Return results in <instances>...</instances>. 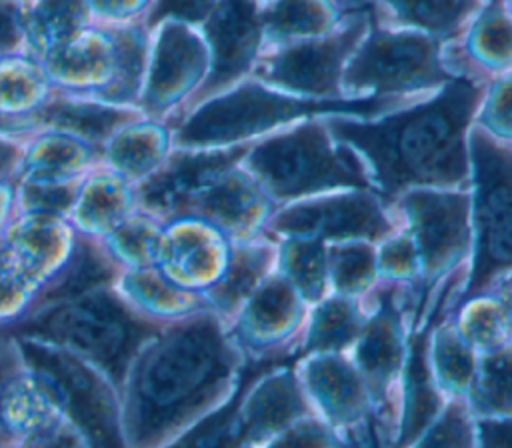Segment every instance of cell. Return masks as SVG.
I'll list each match as a JSON object with an SVG mask.
<instances>
[{
    "label": "cell",
    "mask_w": 512,
    "mask_h": 448,
    "mask_svg": "<svg viewBox=\"0 0 512 448\" xmlns=\"http://www.w3.org/2000/svg\"><path fill=\"white\" fill-rule=\"evenodd\" d=\"M476 180V256L460 304L512 268V152L482 130L470 138Z\"/></svg>",
    "instance_id": "cell-6"
},
{
    "label": "cell",
    "mask_w": 512,
    "mask_h": 448,
    "mask_svg": "<svg viewBox=\"0 0 512 448\" xmlns=\"http://www.w3.org/2000/svg\"><path fill=\"white\" fill-rule=\"evenodd\" d=\"M284 268L306 298H318L324 286L326 258L318 240H294L284 246Z\"/></svg>",
    "instance_id": "cell-32"
},
{
    "label": "cell",
    "mask_w": 512,
    "mask_h": 448,
    "mask_svg": "<svg viewBox=\"0 0 512 448\" xmlns=\"http://www.w3.org/2000/svg\"><path fill=\"white\" fill-rule=\"evenodd\" d=\"M154 0H86L92 24L124 26L144 22Z\"/></svg>",
    "instance_id": "cell-38"
},
{
    "label": "cell",
    "mask_w": 512,
    "mask_h": 448,
    "mask_svg": "<svg viewBox=\"0 0 512 448\" xmlns=\"http://www.w3.org/2000/svg\"><path fill=\"white\" fill-rule=\"evenodd\" d=\"M298 318L296 296L292 288L282 280H270L260 288L252 300L246 320L256 332H282L290 328Z\"/></svg>",
    "instance_id": "cell-28"
},
{
    "label": "cell",
    "mask_w": 512,
    "mask_h": 448,
    "mask_svg": "<svg viewBox=\"0 0 512 448\" xmlns=\"http://www.w3.org/2000/svg\"><path fill=\"white\" fill-rule=\"evenodd\" d=\"M54 92L40 60L30 54L0 58V134L26 138L36 132L38 114Z\"/></svg>",
    "instance_id": "cell-14"
},
{
    "label": "cell",
    "mask_w": 512,
    "mask_h": 448,
    "mask_svg": "<svg viewBox=\"0 0 512 448\" xmlns=\"http://www.w3.org/2000/svg\"><path fill=\"white\" fill-rule=\"evenodd\" d=\"M218 0H154L144 18L150 30L162 20H180L186 24H202Z\"/></svg>",
    "instance_id": "cell-39"
},
{
    "label": "cell",
    "mask_w": 512,
    "mask_h": 448,
    "mask_svg": "<svg viewBox=\"0 0 512 448\" xmlns=\"http://www.w3.org/2000/svg\"><path fill=\"white\" fill-rule=\"evenodd\" d=\"M398 98L372 96L362 100H296L244 84L226 96H212L188 106L172 126V144L182 150L224 146L300 116L344 112L378 114L396 106Z\"/></svg>",
    "instance_id": "cell-3"
},
{
    "label": "cell",
    "mask_w": 512,
    "mask_h": 448,
    "mask_svg": "<svg viewBox=\"0 0 512 448\" xmlns=\"http://www.w3.org/2000/svg\"><path fill=\"white\" fill-rule=\"evenodd\" d=\"M188 208H196L200 216L218 228L238 232L252 226L260 208H264V200L254 184L242 174L226 172L200 192Z\"/></svg>",
    "instance_id": "cell-21"
},
{
    "label": "cell",
    "mask_w": 512,
    "mask_h": 448,
    "mask_svg": "<svg viewBox=\"0 0 512 448\" xmlns=\"http://www.w3.org/2000/svg\"><path fill=\"white\" fill-rule=\"evenodd\" d=\"M102 148L70 134L36 130L24 138L22 178L68 180L80 178L100 166Z\"/></svg>",
    "instance_id": "cell-19"
},
{
    "label": "cell",
    "mask_w": 512,
    "mask_h": 448,
    "mask_svg": "<svg viewBox=\"0 0 512 448\" xmlns=\"http://www.w3.org/2000/svg\"><path fill=\"white\" fill-rule=\"evenodd\" d=\"M138 108L144 116L168 122L190 104L208 76L210 54L194 24L162 20L150 30Z\"/></svg>",
    "instance_id": "cell-7"
},
{
    "label": "cell",
    "mask_w": 512,
    "mask_h": 448,
    "mask_svg": "<svg viewBox=\"0 0 512 448\" xmlns=\"http://www.w3.org/2000/svg\"><path fill=\"white\" fill-rule=\"evenodd\" d=\"M248 150V144L202 152L180 148L136 188L140 210L154 218L184 212L200 192L230 172Z\"/></svg>",
    "instance_id": "cell-9"
},
{
    "label": "cell",
    "mask_w": 512,
    "mask_h": 448,
    "mask_svg": "<svg viewBox=\"0 0 512 448\" xmlns=\"http://www.w3.org/2000/svg\"><path fill=\"white\" fill-rule=\"evenodd\" d=\"M478 412H512V350H500L484 358L480 380L474 388Z\"/></svg>",
    "instance_id": "cell-30"
},
{
    "label": "cell",
    "mask_w": 512,
    "mask_h": 448,
    "mask_svg": "<svg viewBox=\"0 0 512 448\" xmlns=\"http://www.w3.org/2000/svg\"><path fill=\"white\" fill-rule=\"evenodd\" d=\"M12 208L16 210V194L12 192L8 180H0V236L4 234L6 226L12 222L8 220Z\"/></svg>",
    "instance_id": "cell-47"
},
{
    "label": "cell",
    "mask_w": 512,
    "mask_h": 448,
    "mask_svg": "<svg viewBox=\"0 0 512 448\" xmlns=\"http://www.w3.org/2000/svg\"><path fill=\"white\" fill-rule=\"evenodd\" d=\"M446 78L436 44L430 38L382 30L368 38L344 72L346 86L354 90L374 88L378 96L428 88Z\"/></svg>",
    "instance_id": "cell-8"
},
{
    "label": "cell",
    "mask_w": 512,
    "mask_h": 448,
    "mask_svg": "<svg viewBox=\"0 0 512 448\" xmlns=\"http://www.w3.org/2000/svg\"><path fill=\"white\" fill-rule=\"evenodd\" d=\"M136 206L132 182L100 164L82 178L70 216L82 232L106 236L128 220Z\"/></svg>",
    "instance_id": "cell-18"
},
{
    "label": "cell",
    "mask_w": 512,
    "mask_h": 448,
    "mask_svg": "<svg viewBox=\"0 0 512 448\" xmlns=\"http://www.w3.org/2000/svg\"><path fill=\"white\" fill-rule=\"evenodd\" d=\"M436 362L438 372L442 374L446 386L454 390H464L470 386L474 368H472V356L470 350L462 344L460 338H456L452 332H442L438 336V348H436Z\"/></svg>",
    "instance_id": "cell-35"
},
{
    "label": "cell",
    "mask_w": 512,
    "mask_h": 448,
    "mask_svg": "<svg viewBox=\"0 0 512 448\" xmlns=\"http://www.w3.org/2000/svg\"><path fill=\"white\" fill-rule=\"evenodd\" d=\"M440 398L426 366V336L420 334L410 344L406 372V410L400 430V448L410 444L436 416Z\"/></svg>",
    "instance_id": "cell-23"
},
{
    "label": "cell",
    "mask_w": 512,
    "mask_h": 448,
    "mask_svg": "<svg viewBox=\"0 0 512 448\" xmlns=\"http://www.w3.org/2000/svg\"><path fill=\"white\" fill-rule=\"evenodd\" d=\"M364 32V20L350 24L346 30L300 46H292L272 58L262 76L266 82L300 94H334L342 72L344 58L352 52Z\"/></svg>",
    "instance_id": "cell-12"
},
{
    "label": "cell",
    "mask_w": 512,
    "mask_h": 448,
    "mask_svg": "<svg viewBox=\"0 0 512 448\" xmlns=\"http://www.w3.org/2000/svg\"><path fill=\"white\" fill-rule=\"evenodd\" d=\"M172 144V128L166 122L140 116L118 132L102 146L100 164L128 182H142L168 158Z\"/></svg>",
    "instance_id": "cell-17"
},
{
    "label": "cell",
    "mask_w": 512,
    "mask_h": 448,
    "mask_svg": "<svg viewBox=\"0 0 512 448\" xmlns=\"http://www.w3.org/2000/svg\"><path fill=\"white\" fill-rule=\"evenodd\" d=\"M472 324H474V338L482 344H494L500 338L498 332L506 334V318H504V314L496 312L494 308L480 310L474 316Z\"/></svg>",
    "instance_id": "cell-44"
},
{
    "label": "cell",
    "mask_w": 512,
    "mask_h": 448,
    "mask_svg": "<svg viewBox=\"0 0 512 448\" xmlns=\"http://www.w3.org/2000/svg\"><path fill=\"white\" fill-rule=\"evenodd\" d=\"M270 448H338L336 440L318 424H302L286 432Z\"/></svg>",
    "instance_id": "cell-41"
},
{
    "label": "cell",
    "mask_w": 512,
    "mask_h": 448,
    "mask_svg": "<svg viewBox=\"0 0 512 448\" xmlns=\"http://www.w3.org/2000/svg\"><path fill=\"white\" fill-rule=\"evenodd\" d=\"M46 330L64 346L94 360L116 356L126 342V326L114 308L92 298L56 308L46 320Z\"/></svg>",
    "instance_id": "cell-15"
},
{
    "label": "cell",
    "mask_w": 512,
    "mask_h": 448,
    "mask_svg": "<svg viewBox=\"0 0 512 448\" xmlns=\"http://www.w3.org/2000/svg\"><path fill=\"white\" fill-rule=\"evenodd\" d=\"M382 268L390 274H406L414 268L416 262V254L410 242H406V238H398L390 244H386V248L382 250Z\"/></svg>",
    "instance_id": "cell-42"
},
{
    "label": "cell",
    "mask_w": 512,
    "mask_h": 448,
    "mask_svg": "<svg viewBox=\"0 0 512 448\" xmlns=\"http://www.w3.org/2000/svg\"><path fill=\"white\" fill-rule=\"evenodd\" d=\"M332 278L338 290L358 292L368 286L374 276L376 260L368 246L346 244L332 252Z\"/></svg>",
    "instance_id": "cell-34"
},
{
    "label": "cell",
    "mask_w": 512,
    "mask_h": 448,
    "mask_svg": "<svg viewBox=\"0 0 512 448\" xmlns=\"http://www.w3.org/2000/svg\"><path fill=\"white\" fill-rule=\"evenodd\" d=\"M274 228L286 234L320 238H380L390 230L388 220L368 194H346L292 206L274 220Z\"/></svg>",
    "instance_id": "cell-13"
},
{
    "label": "cell",
    "mask_w": 512,
    "mask_h": 448,
    "mask_svg": "<svg viewBox=\"0 0 512 448\" xmlns=\"http://www.w3.org/2000/svg\"><path fill=\"white\" fill-rule=\"evenodd\" d=\"M26 54L24 0H0V58Z\"/></svg>",
    "instance_id": "cell-40"
},
{
    "label": "cell",
    "mask_w": 512,
    "mask_h": 448,
    "mask_svg": "<svg viewBox=\"0 0 512 448\" xmlns=\"http://www.w3.org/2000/svg\"><path fill=\"white\" fill-rule=\"evenodd\" d=\"M260 22L274 38L318 34L330 24V14L318 0H276Z\"/></svg>",
    "instance_id": "cell-27"
},
{
    "label": "cell",
    "mask_w": 512,
    "mask_h": 448,
    "mask_svg": "<svg viewBox=\"0 0 512 448\" xmlns=\"http://www.w3.org/2000/svg\"><path fill=\"white\" fill-rule=\"evenodd\" d=\"M358 330V320L354 308L344 300H330L318 308L308 348L310 350H334L346 344Z\"/></svg>",
    "instance_id": "cell-33"
},
{
    "label": "cell",
    "mask_w": 512,
    "mask_h": 448,
    "mask_svg": "<svg viewBox=\"0 0 512 448\" xmlns=\"http://www.w3.org/2000/svg\"><path fill=\"white\" fill-rule=\"evenodd\" d=\"M310 386L324 404L326 412L340 422H350L362 414V390L354 372L340 360H318L308 372Z\"/></svg>",
    "instance_id": "cell-24"
},
{
    "label": "cell",
    "mask_w": 512,
    "mask_h": 448,
    "mask_svg": "<svg viewBox=\"0 0 512 448\" xmlns=\"http://www.w3.org/2000/svg\"><path fill=\"white\" fill-rule=\"evenodd\" d=\"M480 88L452 80L434 100L376 124L330 118V132L350 142L370 164L386 198L406 186L460 184L466 178L464 132Z\"/></svg>",
    "instance_id": "cell-1"
},
{
    "label": "cell",
    "mask_w": 512,
    "mask_h": 448,
    "mask_svg": "<svg viewBox=\"0 0 512 448\" xmlns=\"http://www.w3.org/2000/svg\"><path fill=\"white\" fill-rule=\"evenodd\" d=\"M148 42L144 22L90 24L44 54L40 64L58 92L138 108Z\"/></svg>",
    "instance_id": "cell-2"
},
{
    "label": "cell",
    "mask_w": 512,
    "mask_h": 448,
    "mask_svg": "<svg viewBox=\"0 0 512 448\" xmlns=\"http://www.w3.org/2000/svg\"><path fill=\"white\" fill-rule=\"evenodd\" d=\"M490 122L512 134V78L502 80L494 86L490 102Z\"/></svg>",
    "instance_id": "cell-43"
},
{
    "label": "cell",
    "mask_w": 512,
    "mask_h": 448,
    "mask_svg": "<svg viewBox=\"0 0 512 448\" xmlns=\"http://www.w3.org/2000/svg\"><path fill=\"white\" fill-rule=\"evenodd\" d=\"M270 260L268 250L242 246L236 248L230 256V268L222 274L218 284L214 286V298L224 308L236 306L238 300H242L252 286L260 280L262 272L266 270Z\"/></svg>",
    "instance_id": "cell-29"
},
{
    "label": "cell",
    "mask_w": 512,
    "mask_h": 448,
    "mask_svg": "<svg viewBox=\"0 0 512 448\" xmlns=\"http://www.w3.org/2000/svg\"><path fill=\"white\" fill-rule=\"evenodd\" d=\"M476 32V50L484 60H490L494 66H502L512 58V24L500 12L486 16L478 24Z\"/></svg>",
    "instance_id": "cell-37"
},
{
    "label": "cell",
    "mask_w": 512,
    "mask_h": 448,
    "mask_svg": "<svg viewBox=\"0 0 512 448\" xmlns=\"http://www.w3.org/2000/svg\"><path fill=\"white\" fill-rule=\"evenodd\" d=\"M246 164L260 186L276 198L370 186L358 158L348 148L330 144L328 126L318 122L260 142L248 150Z\"/></svg>",
    "instance_id": "cell-5"
},
{
    "label": "cell",
    "mask_w": 512,
    "mask_h": 448,
    "mask_svg": "<svg viewBox=\"0 0 512 448\" xmlns=\"http://www.w3.org/2000/svg\"><path fill=\"white\" fill-rule=\"evenodd\" d=\"M90 24L86 0H24L26 54L40 60Z\"/></svg>",
    "instance_id": "cell-20"
},
{
    "label": "cell",
    "mask_w": 512,
    "mask_h": 448,
    "mask_svg": "<svg viewBox=\"0 0 512 448\" xmlns=\"http://www.w3.org/2000/svg\"><path fill=\"white\" fill-rule=\"evenodd\" d=\"M140 116H144V112L136 106H116L56 90L48 104L40 110L36 130L70 134L102 148L114 132Z\"/></svg>",
    "instance_id": "cell-16"
},
{
    "label": "cell",
    "mask_w": 512,
    "mask_h": 448,
    "mask_svg": "<svg viewBox=\"0 0 512 448\" xmlns=\"http://www.w3.org/2000/svg\"><path fill=\"white\" fill-rule=\"evenodd\" d=\"M24 154V138H10L0 134V180H10L20 174Z\"/></svg>",
    "instance_id": "cell-45"
},
{
    "label": "cell",
    "mask_w": 512,
    "mask_h": 448,
    "mask_svg": "<svg viewBox=\"0 0 512 448\" xmlns=\"http://www.w3.org/2000/svg\"><path fill=\"white\" fill-rule=\"evenodd\" d=\"M358 362L374 390L382 394L400 362V332L390 288L380 292V308L362 336Z\"/></svg>",
    "instance_id": "cell-22"
},
{
    "label": "cell",
    "mask_w": 512,
    "mask_h": 448,
    "mask_svg": "<svg viewBox=\"0 0 512 448\" xmlns=\"http://www.w3.org/2000/svg\"><path fill=\"white\" fill-rule=\"evenodd\" d=\"M406 22L432 32H452L474 8V0H384Z\"/></svg>",
    "instance_id": "cell-31"
},
{
    "label": "cell",
    "mask_w": 512,
    "mask_h": 448,
    "mask_svg": "<svg viewBox=\"0 0 512 448\" xmlns=\"http://www.w3.org/2000/svg\"><path fill=\"white\" fill-rule=\"evenodd\" d=\"M482 448H512V418L480 422Z\"/></svg>",
    "instance_id": "cell-46"
},
{
    "label": "cell",
    "mask_w": 512,
    "mask_h": 448,
    "mask_svg": "<svg viewBox=\"0 0 512 448\" xmlns=\"http://www.w3.org/2000/svg\"><path fill=\"white\" fill-rule=\"evenodd\" d=\"M160 236L162 230L158 226V218L144 214L124 220L104 236V244L110 258L122 260L132 268H144L158 258Z\"/></svg>",
    "instance_id": "cell-26"
},
{
    "label": "cell",
    "mask_w": 512,
    "mask_h": 448,
    "mask_svg": "<svg viewBox=\"0 0 512 448\" xmlns=\"http://www.w3.org/2000/svg\"><path fill=\"white\" fill-rule=\"evenodd\" d=\"M404 206L414 226L422 274H426V282L432 284L442 272L452 268L466 250V196L412 192L404 198Z\"/></svg>",
    "instance_id": "cell-11"
},
{
    "label": "cell",
    "mask_w": 512,
    "mask_h": 448,
    "mask_svg": "<svg viewBox=\"0 0 512 448\" xmlns=\"http://www.w3.org/2000/svg\"><path fill=\"white\" fill-rule=\"evenodd\" d=\"M418 448H472V428L460 404H452Z\"/></svg>",
    "instance_id": "cell-36"
},
{
    "label": "cell",
    "mask_w": 512,
    "mask_h": 448,
    "mask_svg": "<svg viewBox=\"0 0 512 448\" xmlns=\"http://www.w3.org/2000/svg\"><path fill=\"white\" fill-rule=\"evenodd\" d=\"M260 16L252 0H218L202 22L210 54L208 76L188 106L216 96L252 64L260 40Z\"/></svg>",
    "instance_id": "cell-10"
},
{
    "label": "cell",
    "mask_w": 512,
    "mask_h": 448,
    "mask_svg": "<svg viewBox=\"0 0 512 448\" xmlns=\"http://www.w3.org/2000/svg\"><path fill=\"white\" fill-rule=\"evenodd\" d=\"M230 368L232 354L218 326L202 318L160 340L144 360L140 390L154 412L176 420L214 392Z\"/></svg>",
    "instance_id": "cell-4"
},
{
    "label": "cell",
    "mask_w": 512,
    "mask_h": 448,
    "mask_svg": "<svg viewBox=\"0 0 512 448\" xmlns=\"http://www.w3.org/2000/svg\"><path fill=\"white\" fill-rule=\"evenodd\" d=\"M300 412H304V404L294 382L288 376H280L256 390L242 418L252 438H264Z\"/></svg>",
    "instance_id": "cell-25"
}]
</instances>
